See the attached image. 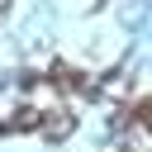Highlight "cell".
<instances>
[{"label": "cell", "instance_id": "2", "mask_svg": "<svg viewBox=\"0 0 152 152\" xmlns=\"http://www.w3.org/2000/svg\"><path fill=\"white\" fill-rule=\"evenodd\" d=\"M38 133H43V138H66V133H71V114H66V109H48V114L38 119Z\"/></svg>", "mask_w": 152, "mask_h": 152}, {"label": "cell", "instance_id": "3", "mask_svg": "<svg viewBox=\"0 0 152 152\" xmlns=\"http://www.w3.org/2000/svg\"><path fill=\"white\" fill-rule=\"evenodd\" d=\"M147 124H124V152H147Z\"/></svg>", "mask_w": 152, "mask_h": 152}, {"label": "cell", "instance_id": "1", "mask_svg": "<svg viewBox=\"0 0 152 152\" xmlns=\"http://www.w3.org/2000/svg\"><path fill=\"white\" fill-rule=\"evenodd\" d=\"M52 90H62V95H71V90H90L86 86V71H76V66H66V62H57L52 66V81H48Z\"/></svg>", "mask_w": 152, "mask_h": 152}]
</instances>
